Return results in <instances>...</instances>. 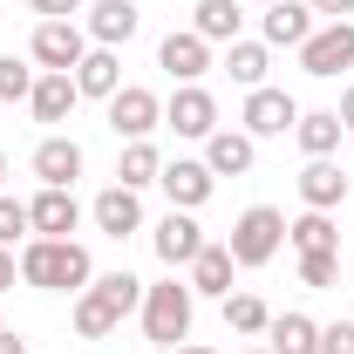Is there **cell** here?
Segmentation results:
<instances>
[{
	"label": "cell",
	"instance_id": "25",
	"mask_svg": "<svg viewBox=\"0 0 354 354\" xmlns=\"http://www.w3.org/2000/svg\"><path fill=\"white\" fill-rule=\"evenodd\" d=\"M239 21H245V14H239V0H198V7H191V35H205V41L212 48H232L239 41Z\"/></svg>",
	"mask_w": 354,
	"mask_h": 354
},
{
	"label": "cell",
	"instance_id": "13",
	"mask_svg": "<svg viewBox=\"0 0 354 354\" xmlns=\"http://www.w3.org/2000/svg\"><path fill=\"white\" fill-rule=\"evenodd\" d=\"M75 225H82L75 191H55V184H41V198L28 205V232H35V239H68Z\"/></svg>",
	"mask_w": 354,
	"mask_h": 354
},
{
	"label": "cell",
	"instance_id": "43",
	"mask_svg": "<svg viewBox=\"0 0 354 354\" xmlns=\"http://www.w3.org/2000/svg\"><path fill=\"white\" fill-rule=\"evenodd\" d=\"M348 177H354V171H348Z\"/></svg>",
	"mask_w": 354,
	"mask_h": 354
},
{
	"label": "cell",
	"instance_id": "11",
	"mask_svg": "<svg viewBox=\"0 0 354 354\" xmlns=\"http://www.w3.org/2000/svg\"><path fill=\"white\" fill-rule=\"evenodd\" d=\"M88 218H95L102 239H130V232H143V198H136L130 184H109V191L88 205Z\"/></svg>",
	"mask_w": 354,
	"mask_h": 354
},
{
	"label": "cell",
	"instance_id": "1",
	"mask_svg": "<svg viewBox=\"0 0 354 354\" xmlns=\"http://www.w3.org/2000/svg\"><path fill=\"white\" fill-rule=\"evenodd\" d=\"M136 307H143V279L136 272H102V279H88L82 293H75V313L68 320H75L82 341H109Z\"/></svg>",
	"mask_w": 354,
	"mask_h": 354
},
{
	"label": "cell",
	"instance_id": "39",
	"mask_svg": "<svg viewBox=\"0 0 354 354\" xmlns=\"http://www.w3.org/2000/svg\"><path fill=\"white\" fill-rule=\"evenodd\" d=\"M0 184H7V150H0Z\"/></svg>",
	"mask_w": 354,
	"mask_h": 354
},
{
	"label": "cell",
	"instance_id": "33",
	"mask_svg": "<svg viewBox=\"0 0 354 354\" xmlns=\"http://www.w3.org/2000/svg\"><path fill=\"white\" fill-rule=\"evenodd\" d=\"M320 354H354V320H327L320 327Z\"/></svg>",
	"mask_w": 354,
	"mask_h": 354
},
{
	"label": "cell",
	"instance_id": "29",
	"mask_svg": "<svg viewBox=\"0 0 354 354\" xmlns=\"http://www.w3.org/2000/svg\"><path fill=\"white\" fill-rule=\"evenodd\" d=\"M116 177H123L130 191L157 184V177H164V157H157V143H150V136H143V143H130V150H123V164H116Z\"/></svg>",
	"mask_w": 354,
	"mask_h": 354
},
{
	"label": "cell",
	"instance_id": "38",
	"mask_svg": "<svg viewBox=\"0 0 354 354\" xmlns=\"http://www.w3.org/2000/svg\"><path fill=\"white\" fill-rule=\"evenodd\" d=\"M0 354H28V341H21V334H7V327H0Z\"/></svg>",
	"mask_w": 354,
	"mask_h": 354
},
{
	"label": "cell",
	"instance_id": "31",
	"mask_svg": "<svg viewBox=\"0 0 354 354\" xmlns=\"http://www.w3.org/2000/svg\"><path fill=\"white\" fill-rule=\"evenodd\" d=\"M341 279V252H300V286H334Z\"/></svg>",
	"mask_w": 354,
	"mask_h": 354
},
{
	"label": "cell",
	"instance_id": "17",
	"mask_svg": "<svg viewBox=\"0 0 354 354\" xmlns=\"http://www.w3.org/2000/svg\"><path fill=\"white\" fill-rule=\"evenodd\" d=\"M35 177L55 184V191H75V177H82V143H75V136H41V150H35Z\"/></svg>",
	"mask_w": 354,
	"mask_h": 354
},
{
	"label": "cell",
	"instance_id": "30",
	"mask_svg": "<svg viewBox=\"0 0 354 354\" xmlns=\"http://www.w3.org/2000/svg\"><path fill=\"white\" fill-rule=\"evenodd\" d=\"M35 95V68L21 55H0V102H28Z\"/></svg>",
	"mask_w": 354,
	"mask_h": 354
},
{
	"label": "cell",
	"instance_id": "10",
	"mask_svg": "<svg viewBox=\"0 0 354 354\" xmlns=\"http://www.w3.org/2000/svg\"><path fill=\"white\" fill-rule=\"evenodd\" d=\"M300 123V102L286 95V88H245V136L259 143V136H286Z\"/></svg>",
	"mask_w": 354,
	"mask_h": 354
},
{
	"label": "cell",
	"instance_id": "37",
	"mask_svg": "<svg viewBox=\"0 0 354 354\" xmlns=\"http://www.w3.org/2000/svg\"><path fill=\"white\" fill-rule=\"evenodd\" d=\"M334 116H341V130H354V82H348V95H341V109H334Z\"/></svg>",
	"mask_w": 354,
	"mask_h": 354
},
{
	"label": "cell",
	"instance_id": "21",
	"mask_svg": "<svg viewBox=\"0 0 354 354\" xmlns=\"http://www.w3.org/2000/svg\"><path fill=\"white\" fill-rule=\"evenodd\" d=\"M313 35V7L307 0H272L266 7V48H300Z\"/></svg>",
	"mask_w": 354,
	"mask_h": 354
},
{
	"label": "cell",
	"instance_id": "36",
	"mask_svg": "<svg viewBox=\"0 0 354 354\" xmlns=\"http://www.w3.org/2000/svg\"><path fill=\"white\" fill-rule=\"evenodd\" d=\"M14 272H21V259H14V245H0V293H14Z\"/></svg>",
	"mask_w": 354,
	"mask_h": 354
},
{
	"label": "cell",
	"instance_id": "2",
	"mask_svg": "<svg viewBox=\"0 0 354 354\" xmlns=\"http://www.w3.org/2000/svg\"><path fill=\"white\" fill-rule=\"evenodd\" d=\"M21 279L41 286V293H82L88 279H95V259H88V245H75V239H28L21 245Z\"/></svg>",
	"mask_w": 354,
	"mask_h": 354
},
{
	"label": "cell",
	"instance_id": "9",
	"mask_svg": "<svg viewBox=\"0 0 354 354\" xmlns=\"http://www.w3.org/2000/svg\"><path fill=\"white\" fill-rule=\"evenodd\" d=\"M164 123V102L150 95V88H136V82H123L116 95H109V130L116 136H130V143H143V136Z\"/></svg>",
	"mask_w": 354,
	"mask_h": 354
},
{
	"label": "cell",
	"instance_id": "12",
	"mask_svg": "<svg viewBox=\"0 0 354 354\" xmlns=\"http://www.w3.org/2000/svg\"><path fill=\"white\" fill-rule=\"evenodd\" d=\"M157 184H164L171 212H198V205L212 198V184H218V177L205 171V157H177V164H164V177H157Z\"/></svg>",
	"mask_w": 354,
	"mask_h": 354
},
{
	"label": "cell",
	"instance_id": "16",
	"mask_svg": "<svg viewBox=\"0 0 354 354\" xmlns=\"http://www.w3.org/2000/svg\"><path fill=\"white\" fill-rule=\"evenodd\" d=\"M136 28H143L136 0H95V7H88V41H95V48H123V41H136Z\"/></svg>",
	"mask_w": 354,
	"mask_h": 354
},
{
	"label": "cell",
	"instance_id": "26",
	"mask_svg": "<svg viewBox=\"0 0 354 354\" xmlns=\"http://www.w3.org/2000/svg\"><path fill=\"white\" fill-rule=\"evenodd\" d=\"M293 136H300L307 157H334V150H341V116H334V109H300Z\"/></svg>",
	"mask_w": 354,
	"mask_h": 354
},
{
	"label": "cell",
	"instance_id": "32",
	"mask_svg": "<svg viewBox=\"0 0 354 354\" xmlns=\"http://www.w3.org/2000/svg\"><path fill=\"white\" fill-rule=\"evenodd\" d=\"M21 232H28V205H14V198L0 191V245H14Z\"/></svg>",
	"mask_w": 354,
	"mask_h": 354
},
{
	"label": "cell",
	"instance_id": "5",
	"mask_svg": "<svg viewBox=\"0 0 354 354\" xmlns=\"http://www.w3.org/2000/svg\"><path fill=\"white\" fill-rule=\"evenodd\" d=\"M300 68H307L313 82H334L341 68H354V21H327V28H313L307 41H300Z\"/></svg>",
	"mask_w": 354,
	"mask_h": 354
},
{
	"label": "cell",
	"instance_id": "24",
	"mask_svg": "<svg viewBox=\"0 0 354 354\" xmlns=\"http://www.w3.org/2000/svg\"><path fill=\"white\" fill-rule=\"evenodd\" d=\"M286 245H293V252H341L334 212H300V218H286Z\"/></svg>",
	"mask_w": 354,
	"mask_h": 354
},
{
	"label": "cell",
	"instance_id": "23",
	"mask_svg": "<svg viewBox=\"0 0 354 354\" xmlns=\"http://www.w3.org/2000/svg\"><path fill=\"white\" fill-rule=\"evenodd\" d=\"M266 348L272 354H320V320H307V313H272Z\"/></svg>",
	"mask_w": 354,
	"mask_h": 354
},
{
	"label": "cell",
	"instance_id": "4",
	"mask_svg": "<svg viewBox=\"0 0 354 354\" xmlns=\"http://www.w3.org/2000/svg\"><path fill=\"white\" fill-rule=\"evenodd\" d=\"M232 259L239 266H266L279 259V245H286V212H272V205H252V212H239V225H232Z\"/></svg>",
	"mask_w": 354,
	"mask_h": 354
},
{
	"label": "cell",
	"instance_id": "41",
	"mask_svg": "<svg viewBox=\"0 0 354 354\" xmlns=\"http://www.w3.org/2000/svg\"><path fill=\"white\" fill-rule=\"evenodd\" d=\"M245 354H272V348H245Z\"/></svg>",
	"mask_w": 354,
	"mask_h": 354
},
{
	"label": "cell",
	"instance_id": "34",
	"mask_svg": "<svg viewBox=\"0 0 354 354\" xmlns=\"http://www.w3.org/2000/svg\"><path fill=\"white\" fill-rule=\"evenodd\" d=\"M41 21H68V14H82V0H28Z\"/></svg>",
	"mask_w": 354,
	"mask_h": 354
},
{
	"label": "cell",
	"instance_id": "27",
	"mask_svg": "<svg viewBox=\"0 0 354 354\" xmlns=\"http://www.w3.org/2000/svg\"><path fill=\"white\" fill-rule=\"evenodd\" d=\"M266 68H272V48L266 41H232L225 48V75L239 88H266Z\"/></svg>",
	"mask_w": 354,
	"mask_h": 354
},
{
	"label": "cell",
	"instance_id": "28",
	"mask_svg": "<svg viewBox=\"0 0 354 354\" xmlns=\"http://www.w3.org/2000/svg\"><path fill=\"white\" fill-rule=\"evenodd\" d=\"M225 327L232 334H266L272 327V307H266L259 293H225Z\"/></svg>",
	"mask_w": 354,
	"mask_h": 354
},
{
	"label": "cell",
	"instance_id": "7",
	"mask_svg": "<svg viewBox=\"0 0 354 354\" xmlns=\"http://www.w3.org/2000/svg\"><path fill=\"white\" fill-rule=\"evenodd\" d=\"M164 123H171L177 136H198V143H205V136L218 130V95L198 88V82H177V95L164 102Z\"/></svg>",
	"mask_w": 354,
	"mask_h": 354
},
{
	"label": "cell",
	"instance_id": "15",
	"mask_svg": "<svg viewBox=\"0 0 354 354\" xmlns=\"http://www.w3.org/2000/svg\"><path fill=\"white\" fill-rule=\"evenodd\" d=\"M150 245H157V259L177 272V266H191L198 252H205V225L191 218V212H164V225H157V239H150Z\"/></svg>",
	"mask_w": 354,
	"mask_h": 354
},
{
	"label": "cell",
	"instance_id": "35",
	"mask_svg": "<svg viewBox=\"0 0 354 354\" xmlns=\"http://www.w3.org/2000/svg\"><path fill=\"white\" fill-rule=\"evenodd\" d=\"M313 14H327V21H354V0H307Z\"/></svg>",
	"mask_w": 354,
	"mask_h": 354
},
{
	"label": "cell",
	"instance_id": "8",
	"mask_svg": "<svg viewBox=\"0 0 354 354\" xmlns=\"http://www.w3.org/2000/svg\"><path fill=\"white\" fill-rule=\"evenodd\" d=\"M157 68H164L171 82H205V75H212V41L191 35V28H171L164 48H157Z\"/></svg>",
	"mask_w": 354,
	"mask_h": 354
},
{
	"label": "cell",
	"instance_id": "19",
	"mask_svg": "<svg viewBox=\"0 0 354 354\" xmlns=\"http://www.w3.org/2000/svg\"><path fill=\"white\" fill-rule=\"evenodd\" d=\"M75 102H82L75 75H55V68H41V75H35V95H28L35 123H68V109H75Z\"/></svg>",
	"mask_w": 354,
	"mask_h": 354
},
{
	"label": "cell",
	"instance_id": "3",
	"mask_svg": "<svg viewBox=\"0 0 354 354\" xmlns=\"http://www.w3.org/2000/svg\"><path fill=\"white\" fill-rule=\"evenodd\" d=\"M191 286H177V279H164V286H143V334L157 341V348H177V341H191Z\"/></svg>",
	"mask_w": 354,
	"mask_h": 354
},
{
	"label": "cell",
	"instance_id": "14",
	"mask_svg": "<svg viewBox=\"0 0 354 354\" xmlns=\"http://www.w3.org/2000/svg\"><path fill=\"white\" fill-rule=\"evenodd\" d=\"M348 191H354V177L341 171L334 157H307V171H300V205H307V212H334Z\"/></svg>",
	"mask_w": 354,
	"mask_h": 354
},
{
	"label": "cell",
	"instance_id": "42",
	"mask_svg": "<svg viewBox=\"0 0 354 354\" xmlns=\"http://www.w3.org/2000/svg\"><path fill=\"white\" fill-rule=\"evenodd\" d=\"M266 7H272V0H266Z\"/></svg>",
	"mask_w": 354,
	"mask_h": 354
},
{
	"label": "cell",
	"instance_id": "22",
	"mask_svg": "<svg viewBox=\"0 0 354 354\" xmlns=\"http://www.w3.org/2000/svg\"><path fill=\"white\" fill-rule=\"evenodd\" d=\"M232 272H239L232 245H212V239H205V252L191 259V293H212V300H225V293H232Z\"/></svg>",
	"mask_w": 354,
	"mask_h": 354
},
{
	"label": "cell",
	"instance_id": "6",
	"mask_svg": "<svg viewBox=\"0 0 354 354\" xmlns=\"http://www.w3.org/2000/svg\"><path fill=\"white\" fill-rule=\"evenodd\" d=\"M28 55H35L41 68H55V75H75V62L88 55V28H75V21H41Z\"/></svg>",
	"mask_w": 354,
	"mask_h": 354
},
{
	"label": "cell",
	"instance_id": "40",
	"mask_svg": "<svg viewBox=\"0 0 354 354\" xmlns=\"http://www.w3.org/2000/svg\"><path fill=\"white\" fill-rule=\"evenodd\" d=\"M177 354H212V348H177Z\"/></svg>",
	"mask_w": 354,
	"mask_h": 354
},
{
	"label": "cell",
	"instance_id": "20",
	"mask_svg": "<svg viewBox=\"0 0 354 354\" xmlns=\"http://www.w3.org/2000/svg\"><path fill=\"white\" fill-rule=\"evenodd\" d=\"M75 88L95 95V102H109V95L123 88V55H116V48H88L82 62H75Z\"/></svg>",
	"mask_w": 354,
	"mask_h": 354
},
{
	"label": "cell",
	"instance_id": "18",
	"mask_svg": "<svg viewBox=\"0 0 354 354\" xmlns=\"http://www.w3.org/2000/svg\"><path fill=\"white\" fill-rule=\"evenodd\" d=\"M252 157H259V143H252L245 130H212L205 136V171L212 177H245Z\"/></svg>",
	"mask_w": 354,
	"mask_h": 354
}]
</instances>
